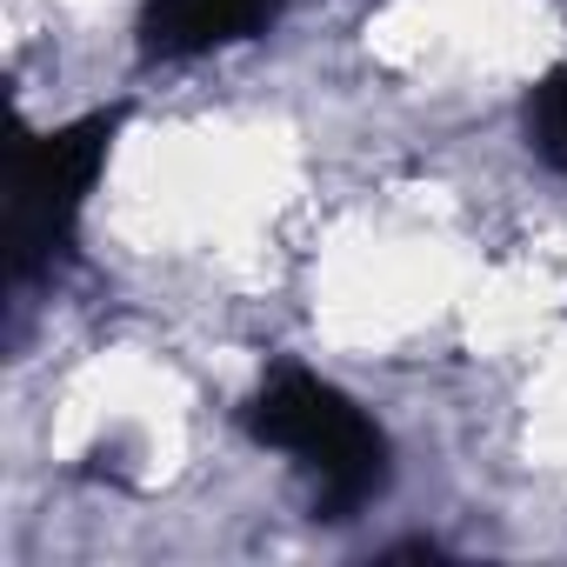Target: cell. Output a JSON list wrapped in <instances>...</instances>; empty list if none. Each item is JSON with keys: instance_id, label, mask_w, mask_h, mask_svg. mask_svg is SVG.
<instances>
[{"instance_id": "6da1fadb", "label": "cell", "mask_w": 567, "mask_h": 567, "mask_svg": "<svg viewBox=\"0 0 567 567\" xmlns=\"http://www.w3.org/2000/svg\"><path fill=\"white\" fill-rule=\"evenodd\" d=\"M260 441H274L280 454H295L321 494L334 501H361L381 481V441L368 427V414H354L328 381L315 374H280L260 401Z\"/></svg>"}, {"instance_id": "7a4b0ae2", "label": "cell", "mask_w": 567, "mask_h": 567, "mask_svg": "<svg viewBox=\"0 0 567 567\" xmlns=\"http://www.w3.org/2000/svg\"><path fill=\"white\" fill-rule=\"evenodd\" d=\"M274 14V0H154L147 14V48L181 61V54H207L227 48L240 34H254Z\"/></svg>"}]
</instances>
